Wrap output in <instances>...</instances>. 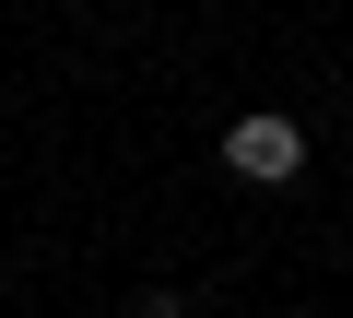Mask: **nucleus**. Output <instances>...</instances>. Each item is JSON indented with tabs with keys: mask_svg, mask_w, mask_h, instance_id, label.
Segmentation results:
<instances>
[{
	"mask_svg": "<svg viewBox=\"0 0 353 318\" xmlns=\"http://www.w3.org/2000/svg\"><path fill=\"white\" fill-rule=\"evenodd\" d=\"M224 166H236L248 189H294V177H306V130L259 106V118H236V130H224Z\"/></svg>",
	"mask_w": 353,
	"mask_h": 318,
	"instance_id": "obj_1",
	"label": "nucleus"
}]
</instances>
